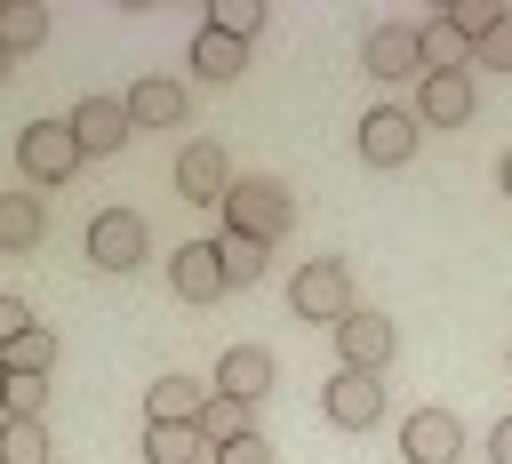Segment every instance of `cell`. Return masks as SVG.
<instances>
[{"label": "cell", "instance_id": "obj_33", "mask_svg": "<svg viewBox=\"0 0 512 464\" xmlns=\"http://www.w3.org/2000/svg\"><path fill=\"white\" fill-rule=\"evenodd\" d=\"M496 184H504V200H512V152H504V160H496Z\"/></svg>", "mask_w": 512, "mask_h": 464}, {"label": "cell", "instance_id": "obj_20", "mask_svg": "<svg viewBox=\"0 0 512 464\" xmlns=\"http://www.w3.org/2000/svg\"><path fill=\"white\" fill-rule=\"evenodd\" d=\"M208 440H200V424H144V464H192Z\"/></svg>", "mask_w": 512, "mask_h": 464}, {"label": "cell", "instance_id": "obj_7", "mask_svg": "<svg viewBox=\"0 0 512 464\" xmlns=\"http://www.w3.org/2000/svg\"><path fill=\"white\" fill-rule=\"evenodd\" d=\"M320 408H328V424H336V432H368V424L384 416V376L336 368V376L320 384Z\"/></svg>", "mask_w": 512, "mask_h": 464}, {"label": "cell", "instance_id": "obj_18", "mask_svg": "<svg viewBox=\"0 0 512 464\" xmlns=\"http://www.w3.org/2000/svg\"><path fill=\"white\" fill-rule=\"evenodd\" d=\"M240 64H248V40H232L216 24L192 40V80H240Z\"/></svg>", "mask_w": 512, "mask_h": 464}, {"label": "cell", "instance_id": "obj_3", "mask_svg": "<svg viewBox=\"0 0 512 464\" xmlns=\"http://www.w3.org/2000/svg\"><path fill=\"white\" fill-rule=\"evenodd\" d=\"M80 160H88V152L72 144L64 120H24V136H16V168H24V184H72Z\"/></svg>", "mask_w": 512, "mask_h": 464}, {"label": "cell", "instance_id": "obj_13", "mask_svg": "<svg viewBox=\"0 0 512 464\" xmlns=\"http://www.w3.org/2000/svg\"><path fill=\"white\" fill-rule=\"evenodd\" d=\"M168 288H176L184 304H216V296H232V288H224V264H216V240H184V248L168 256Z\"/></svg>", "mask_w": 512, "mask_h": 464}, {"label": "cell", "instance_id": "obj_14", "mask_svg": "<svg viewBox=\"0 0 512 464\" xmlns=\"http://www.w3.org/2000/svg\"><path fill=\"white\" fill-rule=\"evenodd\" d=\"M360 72H368V80H408V72H424L416 24H376V32L360 40Z\"/></svg>", "mask_w": 512, "mask_h": 464}, {"label": "cell", "instance_id": "obj_28", "mask_svg": "<svg viewBox=\"0 0 512 464\" xmlns=\"http://www.w3.org/2000/svg\"><path fill=\"white\" fill-rule=\"evenodd\" d=\"M40 408H48V376H8V400H0V416H24V424H40Z\"/></svg>", "mask_w": 512, "mask_h": 464}, {"label": "cell", "instance_id": "obj_15", "mask_svg": "<svg viewBox=\"0 0 512 464\" xmlns=\"http://www.w3.org/2000/svg\"><path fill=\"white\" fill-rule=\"evenodd\" d=\"M272 376H280V368H272L264 344H232V352L216 360V392H232V400H248V408L272 392Z\"/></svg>", "mask_w": 512, "mask_h": 464}, {"label": "cell", "instance_id": "obj_27", "mask_svg": "<svg viewBox=\"0 0 512 464\" xmlns=\"http://www.w3.org/2000/svg\"><path fill=\"white\" fill-rule=\"evenodd\" d=\"M208 24H216V32H232V40H256V32H264V0H216V8H208Z\"/></svg>", "mask_w": 512, "mask_h": 464}, {"label": "cell", "instance_id": "obj_1", "mask_svg": "<svg viewBox=\"0 0 512 464\" xmlns=\"http://www.w3.org/2000/svg\"><path fill=\"white\" fill-rule=\"evenodd\" d=\"M288 224H296V200H288L280 176H232V192H224V232L272 248V240H288Z\"/></svg>", "mask_w": 512, "mask_h": 464}, {"label": "cell", "instance_id": "obj_6", "mask_svg": "<svg viewBox=\"0 0 512 464\" xmlns=\"http://www.w3.org/2000/svg\"><path fill=\"white\" fill-rule=\"evenodd\" d=\"M416 136H424V120L400 112V104L360 112V160H368V168H400V160H416Z\"/></svg>", "mask_w": 512, "mask_h": 464}, {"label": "cell", "instance_id": "obj_10", "mask_svg": "<svg viewBox=\"0 0 512 464\" xmlns=\"http://www.w3.org/2000/svg\"><path fill=\"white\" fill-rule=\"evenodd\" d=\"M120 104H128V128H184L192 120V88L168 80V72H144Z\"/></svg>", "mask_w": 512, "mask_h": 464}, {"label": "cell", "instance_id": "obj_35", "mask_svg": "<svg viewBox=\"0 0 512 464\" xmlns=\"http://www.w3.org/2000/svg\"><path fill=\"white\" fill-rule=\"evenodd\" d=\"M0 400H8V368H0Z\"/></svg>", "mask_w": 512, "mask_h": 464}, {"label": "cell", "instance_id": "obj_26", "mask_svg": "<svg viewBox=\"0 0 512 464\" xmlns=\"http://www.w3.org/2000/svg\"><path fill=\"white\" fill-rule=\"evenodd\" d=\"M440 16H448V24L464 32V48H472V40H488V32L504 24V0H448Z\"/></svg>", "mask_w": 512, "mask_h": 464}, {"label": "cell", "instance_id": "obj_22", "mask_svg": "<svg viewBox=\"0 0 512 464\" xmlns=\"http://www.w3.org/2000/svg\"><path fill=\"white\" fill-rule=\"evenodd\" d=\"M240 432H256V424H248V400H232V392H208V408H200V440H208V448H232Z\"/></svg>", "mask_w": 512, "mask_h": 464}, {"label": "cell", "instance_id": "obj_25", "mask_svg": "<svg viewBox=\"0 0 512 464\" xmlns=\"http://www.w3.org/2000/svg\"><path fill=\"white\" fill-rule=\"evenodd\" d=\"M0 464H48V424L0 416Z\"/></svg>", "mask_w": 512, "mask_h": 464}, {"label": "cell", "instance_id": "obj_2", "mask_svg": "<svg viewBox=\"0 0 512 464\" xmlns=\"http://www.w3.org/2000/svg\"><path fill=\"white\" fill-rule=\"evenodd\" d=\"M328 336H336V368H360V376H384L392 352H400V328H392L384 312H368V304H352Z\"/></svg>", "mask_w": 512, "mask_h": 464}, {"label": "cell", "instance_id": "obj_31", "mask_svg": "<svg viewBox=\"0 0 512 464\" xmlns=\"http://www.w3.org/2000/svg\"><path fill=\"white\" fill-rule=\"evenodd\" d=\"M24 328H32V304H24V296H0V352H8Z\"/></svg>", "mask_w": 512, "mask_h": 464}, {"label": "cell", "instance_id": "obj_4", "mask_svg": "<svg viewBox=\"0 0 512 464\" xmlns=\"http://www.w3.org/2000/svg\"><path fill=\"white\" fill-rule=\"evenodd\" d=\"M288 304H296V320H312V328L328 320V328H336V320L352 312V272H344L336 256H312V264L288 280Z\"/></svg>", "mask_w": 512, "mask_h": 464}, {"label": "cell", "instance_id": "obj_29", "mask_svg": "<svg viewBox=\"0 0 512 464\" xmlns=\"http://www.w3.org/2000/svg\"><path fill=\"white\" fill-rule=\"evenodd\" d=\"M472 72H512V16H504L488 40H472Z\"/></svg>", "mask_w": 512, "mask_h": 464}, {"label": "cell", "instance_id": "obj_34", "mask_svg": "<svg viewBox=\"0 0 512 464\" xmlns=\"http://www.w3.org/2000/svg\"><path fill=\"white\" fill-rule=\"evenodd\" d=\"M8 72H16V56H8V48H0V80H8Z\"/></svg>", "mask_w": 512, "mask_h": 464}, {"label": "cell", "instance_id": "obj_23", "mask_svg": "<svg viewBox=\"0 0 512 464\" xmlns=\"http://www.w3.org/2000/svg\"><path fill=\"white\" fill-rule=\"evenodd\" d=\"M216 264H224V288H256V280H264V240L224 232V240H216Z\"/></svg>", "mask_w": 512, "mask_h": 464}, {"label": "cell", "instance_id": "obj_30", "mask_svg": "<svg viewBox=\"0 0 512 464\" xmlns=\"http://www.w3.org/2000/svg\"><path fill=\"white\" fill-rule=\"evenodd\" d=\"M216 464H272V440L264 432H240L232 448H216Z\"/></svg>", "mask_w": 512, "mask_h": 464}, {"label": "cell", "instance_id": "obj_5", "mask_svg": "<svg viewBox=\"0 0 512 464\" xmlns=\"http://www.w3.org/2000/svg\"><path fill=\"white\" fill-rule=\"evenodd\" d=\"M144 248H152V232H144L136 208H96V216H88V256H96L104 272H136Z\"/></svg>", "mask_w": 512, "mask_h": 464}, {"label": "cell", "instance_id": "obj_9", "mask_svg": "<svg viewBox=\"0 0 512 464\" xmlns=\"http://www.w3.org/2000/svg\"><path fill=\"white\" fill-rule=\"evenodd\" d=\"M400 456H408V464H464V424H456V408H416V416L400 424Z\"/></svg>", "mask_w": 512, "mask_h": 464}, {"label": "cell", "instance_id": "obj_17", "mask_svg": "<svg viewBox=\"0 0 512 464\" xmlns=\"http://www.w3.org/2000/svg\"><path fill=\"white\" fill-rule=\"evenodd\" d=\"M416 56H424V72H472V48H464V32L448 16H424L416 24Z\"/></svg>", "mask_w": 512, "mask_h": 464}, {"label": "cell", "instance_id": "obj_16", "mask_svg": "<svg viewBox=\"0 0 512 464\" xmlns=\"http://www.w3.org/2000/svg\"><path fill=\"white\" fill-rule=\"evenodd\" d=\"M200 408H208V384H192V376H152L144 384V424H200Z\"/></svg>", "mask_w": 512, "mask_h": 464}, {"label": "cell", "instance_id": "obj_8", "mask_svg": "<svg viewBox=\"0 0 512 464\" xmlns=\"http://www.w3.org/2000/svg\"><path fill=\"white\" fill-rule=\"evenodd\" d=\"M176 192H184L192 208H224V192H232V160H224V144L192 136V144L176 152Z\"/></svg>", "mask_w": 512, "mask_h": 464}, {"label": "cell", "instance_id": "obj_19", "mask_svg": "<svg viewBox=\"0 0 512 464\" xmlns=\"http://www.w3.org/2000/svg\"><path fill=\"white\" fill-rule=\"evenodd\" d=\"M40 40H48V8H40V0H0V48L24 56V48H40Z\"/></svg>", "mask_w": 512, "mask_h": 464}, {"label": "cell", "instance_id": "obj_11", "mask_svg": "<svg viewBox=\"0 0 512 464\" xmlns=\"http://www.w3.org/2000/svg\"><path fill=\"white\" fill-rule=\"evenodd\" d=\"M472 104H480L472 72H424V88H416V120L424 128H464Z\"/></svg>", "mask_w": 512, "mask_h": 464}, {"label": "cell", "instance_id": "obj_21", "mask_svg": "<svg viewBox=\"0 0 512 464\" xmlns=\"http://www.w3.org/2000/svg\"><path fill=\"white\" fill-rule=\"evenodd\" d=\"M40 232H48L40 192H0V248H32Z\"/></svg>", "mask_w": 512, "mask_h": 464}, {"label": "cell", "instance_id": "obj_24", "mask_svg": "<svg viewBox=\"0 0 512 464\" xmlns=\"http://www.w3.org/2000/svg\"><path fill=\"white\" fill-rule=\"evenodd\" d=\"M0 368H8V376H48V368H56V336L32 320V328H24V336L0 352Z\"/></svg>", "mask_w": 512, "mask_h": 464}, {"label": "cell", "instance_id": "obj_32", "mask_svg": "<svg viewBox=\"0 0 512 464\" xmlns=\"http://www.w3.org/2000/svg\"><path fill=\"white\" fill-rule=\"evenodd\" d=\"M488 464H512V416H504V424L488 432Z\"/></svg>", "mask_w": 512, "mask_h": 464}, {"label": "cell", "instance_id": "obj_12", "mask_svg": "<svg viewBox=\"0 0 512 464\" xmlns=\"http://www.w3.org/2000/svg\"><path fill=\"white\" fill-rule=\"evenodd\" d=\"M64 128H72V144H80L88 160H96V152H120V144H128V104H120V96H80Z\"/></svg>", "mask_w": 512, "mask_h": 464}]
</instances>
